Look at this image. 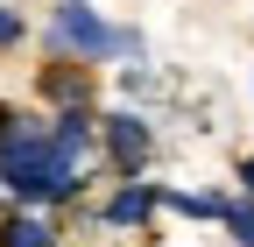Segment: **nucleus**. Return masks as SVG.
<instances>
[{"label":"nucleus","mask_w":254,"mask_h":247,"mask_svg":"<svg viewBox=\"0 0 254 247\" xmlns=\"http://www.w3.org/2000/svg\"><path fill=\"white\" fill-rule=\"evenodd\" d=\"M85 163L64 148L50 127H36V120H14L7 134H0V184L21 198V205H64V198H78V177Z\"/></svg>","instance_id":"nucleus-1"},{"label":"nucleus","mask_w":254,"mask_h":247,"mask_svg":"<svg viewBox=\"0 0 254 247\" xmlns=\"http://www.w3.org/2000/svg\"><path fill=\"white\" fill-rule=\"evenodd\" d=\"M50 43H57V50H78V57H141V36L106 28L85 0H57V14H50Z\"/></svg>","instance_id":"nucleus-2"},{"label":"nucleus","mask_w":254,"mask_h":247,"mask_svg":"<svg viewBox=\"0 0 254 247\" xmlns=\"http://www.w3.org/2000/svg\"><path fill=\"white\" fill-rule=\"evenodd\" d=\"M148 148H155V134H148L141 113H106V156H113L120 177H141L148 170Z\"/></svg>","instance_id":"nucleus-3"},{"label":"nucleus","mask_w":254,"mask_h":247,"mask_svg":"<svg viewBox=\"0 0 254 247\" xmlns=\"http://www.w3.org/2000/svg\"><path fill=\"white\" fill-rule=\"evenodd\" d=\"M163 205V191H148V184H127L120 198H106V226H148V212Z\"/></svg>","instance_id":"nucleus-4"},{"label":"nucleus","mask_w":254,"mask_h":247,"mask_svg":"<svg viewBox=\"0 0 254 247\" xmlns=\"http://www.w3.org/2000/svg\"><path fill=\"white\" fill-rule=\"evenodd\" d=\"M0 247H57L50 219H36V212H14L7 226H0Z\"/></svg>","instance_id":"nucleus-5"},{"label":"nucleus","mask_w":254,"mask_h":247,"mask_svg":"<svg viewBox=\"0 0 254 247\" xmlns=\"http://www.w3.org/2000/svg\"><path fill=\"white\" fill-rule=\"evenodd\" d=\"M43 92L64 99V106H85V64H78V71H71V64H50V71H43Z\"/></svg>","instance_id":"nucleus-6"},{"label":"nucleus","mask_w":254,"mask_h":247,"mask_svg":"<svg viewBox=\"0 0 254 247\" xmlns=\"http://www.w3.org/2000/svg\"><path fill=\"white\" fill-rule=\"evenodd\" d=\"M163 205L184 212V219H219V212H226L219 198H198V191H163Z\"/></svg>","instance_id":"nucleus-7"},{"label":"nucleus","mask_w":254,"mask_h":247,"mask_svg":"<svg viewBox=\"0 0 254 247\" xmlns=\"http://www.w3.org/2000/svg\"><path fill=\"white\" fill-rule=\"evenodd\" d=\"M219 219H226V233H233L240 247H254V205H226Z\"/></svg>","instance_id":"nucleus-8"},{"label":"nucleus","mask_w":254,"mask_h":247,"mask_svg":"<svg viewBox=\"0 0 254 247\" xmlns=\"http://www.w3.org/2000/svg\"><path fill=\"white\" fill-rule=\"evenodd\" d=\"M14 43H21V14L0 0V50H14Z\"/></svg>","instance_id":"nucleus-9"},{"label":"nucleus","mask_w":254,"mask_h":247,"mask_svg":"<svg viewBox=\"0 0 254 247\" xmlns=\"http://www.w3.org/2000/svg\"><path fill=\"white\" fill-rule=\"evenodd\" d=\"M14 120H21V113H14V106H0V134H7V127H14Z\"/></svg>","instance_id":"nucleus-10"},{"label":"nucleus","mask_w":254,"mask_h":247,"mask_svg":"<svg viewBox=\"0 0 254 247\" xmlns=\"http://www.w3.org/2000/svg\"><path fill=\"white\" fill-rule=\"evenodd\" d=\"M240 177H247V191H254V156H247V163H240Z\"/></svg>","instance_id":"nucleus-11"}]
</instances>
